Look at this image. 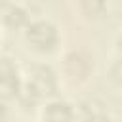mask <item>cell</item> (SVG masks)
<instances>
[{
	"label": "cell",
	"mask_w": 122,
	"mask_h": 122,
	"mask_svg": "<svg viewBox=\"0 0 122 122\" xmlns=\"http://www.w3.org/2000/svg\"><path fill=\"white\" fill-rule=\"evenodd\" d=\"M42 122H76V111L67 99H50L40 111Z\"/></svg>",
	"instance_id": "cell-5"
},
{
	"label": "cell",
	"mask_w": 122,
	"mask_h": 122,
	"mask_svg": "<svg viewBox=\"0 0 122 122\" xmlns=\"http://www.w3.org/2000/svg\"><path fill=\"white\" fill-rule=\"evenodd\" d=\"M109 78H111L116 86L122 88V55H120L118 59H114V63L111 65V69H109Z\"/></svg>",
	"instance_id": "cell-8"
},
{
	"label": "cell",
	"mask_w": 122,
	"mask_h": 122,
	"mask_svg": "<svg viewBox=\"0 0 122 122\" xmlns=\"http://www.w3.org/2000/svg\"><path fill=\"white\" fill-rule=\"evenodd\" d=\"M25 80L19 74V67L13 59H10L8 55L2 57L0 63V88H2V97L4 99H17L21 90H23Z\"/></svg>",
	"instance_id": "cell-4"
},
{
	"label": "cell",
	"mask_w": 122,
	"mask_h": 122,
	"mask_svg": "<svg viewBox=\"0 0 122 122\" xmlns=\"http://www.w3.org/2000/svg\"><path fill=\"white\" fill-rule=\"evenodd\" d=\"M82 8H84V10H88V11H90V13H93V15H99V11H103V10H105V4H103V2H92V4H90V2H84V4H82Z\"/></svg>",
	"instance_id": "cell-9"
},
{
	"label": "cell",
	"mask_w": 122,
	"mask_h": 122,
	"mask_svg": "<svg viewBox=\"0 0 122 122\" xmlns=\"http://www.w3.org/2000/svg\"><path fill=\"white\" fill-rule=\"evenodd\" d=\"M118 50H120V55H122V34L118 36Z\"/></svg>",
	"instance_id": "cell-10"
},
{
	"label": "cell",
	"mask_w": 122,
	"mask_h": 122,
	"mask_svg": "<svg viewBox=\"0 0 122 122\" xmlns=\"http://www.w3.org/2000/svg\"><path fill=\"white\" fill-rule=\"evenodd\" d=\"M25 40L38 51H51L59 44V30L50 19H34L25 27Z\"/></svg>",
	"instance_id": "cell-2"
},
{
	"label": "cell",
	"mask_w": 122,
	"mask_h": 122,
	"mask_svg": "<svg viewBox=\"0 0 122 122\" xmlns=\"http://www.w3.org/2000/svg\"><path fill=\"white\" fill-rule=\"evenodd\" d=\"M78 114H80V122H112V118L107 111V105L97 99L82 101Z\"/></svg>",
	"instance_id": "cell-6"
},
{
	"label": "cell",
	"mask_w": 122,
	"mask_h": 122,
	"mask_svg": "<svg viewBox=\"0 0 122 122\" xmlns=\"http://www.w3.org/2000/svg\"><path fill=\"white\" fill-rule=\"evenodd\" d=\"M93 71V59L84 50H71L63 55V72L71 82H86Z\"/></svg>",
	"instance_id": "cell-3"
},
{
	"label": "cell",
	"mask_w": 122,
	"mask_h": 122,
	"mask_svg": "<svg viewBox=\"0 0 122 122\" xmlns=\"http://www.w3.org/2000/svg\"><path fill=\"white\" fill-rule=\"evenodd\" d=\"M2 19L11 29H19L23 25L27 27L30 23L29 21V13H27V10L21 4H6L4 10H2Z\"/></svg>",
	"instance_id": "cell-7"
},
{
	"label": "cell",
	"mask_w": 122,
	"mask_h": 122,
	"mask_svg": "<svg viewBox=\"0 0 122 122\" xmlns=\"http://www.w3.org/2000/svg\"><path fill=\"white\" fill-rule=\"evenodd\" d=\"M57 88H59V80L53 67L48 63H38L29 69L27 80L17 99L25 107H32L42 99H53Z\"/></svg>",
	"instance_id": "cell-1"
}]
</instances>
